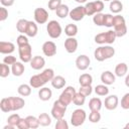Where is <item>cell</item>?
Returning <instances> with one entry per match:
<instances>
[{"instance_id":"6da1fadb","label":"cell","mask_w":129,"mask_h":129,"mask_svg":"<svg viewBox=\"0 0 129 129\" xmlns=\"http://www.w3.org/2000/svg\"><path fill=\"white\" fill-rule=\"evenodd\" d=\"M86 118H87V114H86L85 110L76 109V110H74V112L71 116V124L74 127H79L84 124V122L86 121Z\"/></svg>"},{"instance_id":"7a4b0ae2","label":"cell","mask_w":129,"mask_h":129,"mask_svg":"<svg viewBox=\"0 0 129 129\" xmlns=\"http://www.w3.org/2000/svg\"><path fill=\"white\" fill-rule=\"evenodd\" d=\"M76 94H77L76 89H75L74 87H72V86H69V87H67V88L62 91V93L60 94L58 100H59L63 105H66V106L68 107V106L73 102V100H74Z\"/></svg>"},{"instance_id":"3957f363","label":"cell","mask_w":129,"mask_h":129,"mask_svg":"<svg viewBox=\"0 0 129 129\" xmlns=\"http://www.w3.org/2000/svg\"><path fill=\"white\" fill-rule=\"evenodd\" d=\"M46 31L51 38H58L62 32V29L59 22L56 20H50L46 25Z\"/></svg>"},{"instance_id":"277c9868","label":"cell","mask_w":129,"mask_h":129,"mask_svg":"<svg viewBox=\"0 0 129 129\" xmlns=\"http://www.w3.org/2000/svg\"><path fill=\"white\" fill-rule=\"evenodd\" d=\"M66 111H67V106L63 105L59 100H56L53 103V106L51 108L50 113H51L52 118H54L55 120H58V119L63 118Z\"/></svg>"},{"instance_id":"5b68a950","label":"cell","mask_w":129,"mask_h":129,"mask_svg":"<svg viewBox=\"0 0 129 129\" xmlns=\"http://www.w3.org/2000/svg\"><path fill=\"white\" fill-rule=\"evenodd\" d=\"M18 52L22 62H30L32 58V47L29 43L18 46Z\"/></svg>"},{"instance_id":"8992f818","label":"cell","mask_w":129,"mask_h":129,"mask_svg":"<svg viewBox=\"0 0 129 129\" xmlns=\"http://www.w3.org/2000/svg\"><path fill=\"white\" fill-rule=\"evenodd\" d=\"M33 17H34V21L36 23L44 24L48 20V12L44 8L38 7V8H35L34 13H33Z\"/></svg>"},{"instance_id":"52a82bcc","label":"cell","mask_w":129,"mask_h":129,"mask_svg":"<svg viewBox=\"0 0 129 129\" xmlns=\"http://www.w3.org/2000/svg\"><path fill=\"white\" fill-rule=\"evenodd\" d=\"M70 17L72 20L74 21H80L82 20L85 15H86V11H85V6H77L75 8H73L71 11H70Z\"/></svg>"},{"instance_id":"ba28073f","label":"cell","mask_w":129,"mask_h":129,"mask_svg":"<svg viewBox=\"0 0 129 129\" xmlns=\"http://www.w3.org/2000/svg\"><path fill=\"white\" fill-rule=\"evenodd\" d=\"M90 57L86 54H81L76 58V67L80 71H85L90 66Z\"/></svg>"},{"instance_id":"9c48e42d","label":"cell","mask_w":129,"mask_h":129,"mask_svg":"<svg viewBox=\"0 0 129 129\" xmlns=\"http://www.w3.org/2000/svg\"><path fill=\"white\" fill-rule=\"evenodd\" d=\"M42 52L46 56H53L56 53V45L53 41H45L42 44Z\"/></svg>"},{"instance_id":"30bf717a","label":"cell","mask_w":129,"mask_h":129,"mask_svg":"<svg viewBox=\"0 0 129 129\" xmlns=\"http://www.w3.org/2000/svg\"><path fill=\"white\" fill-rule=\"evenodd\" d=\"M46 84V81L42 78V76L40 74L38 75H34L30 78L29 80V85L34 88V89H38V88H42L44 85Z\"/></svg>"},{"instance_id":"8fae6325","label":"cell","mask_w":129,"mask_h":129,"mask_svg":"<svg viewBox=\"0 0 129 129\" xmlns=\"http://www.w3.org/2000/svg\"><path fill=\"white\" fill-rule=\"evenodd\" d=\"M118 103H119V99L116 95H111V96L106 97L105 102H104L105 108L107 110H110V111L115 110L118 107Z\"/></svg>"},{"instance_id":"7c38bea8","label":"cell","mask_w":129,"mask_h":129,"mask_svg":"<svg viewBox=\"0 0 129 129\" xmlns=\"http://www.w3.org/2000/svg\"><path fill=\"white\" fill-rule=\"evenodd\" d=\"M8 98H9V102H10L12 111L20 110L25 105V101L20 97H8Z\"/></svg>"},{"instance_id":"4fadbf2b","label":"cell","mask_w":129,"mask_h":129,"mask_svg":"<svg viewBox=\"0 0 129 129\" xmlns=\"http://www.w3.org/2000/svg\"><path fill=\"white\" fill-rule=\"evenodd\" d=\"M64 48L69 53L76 52L78 48V40L75 37H68L64 40Z\"/></svg>"},{"instance_id":"5bb4252c","label":"cell","mask_w":129,"mask_h":129,"mask_svg":"<svg viewBox=\"0 0 129 129\" xmlns=\"http://www.w3.org/2000/svg\"><path fill=\"white\" fill-rule=\"evenodd\" d=\"M44 64H45V60H44V58H43L42 56H40V55H35V56H33V57L31 58V60H30V67H31L33 70H36V71L41 70V69L44 67Z\"/></svg>"},{"instance_id":"9a60e30c","label":"cell","mask_w":129,"mask_h":129,"mask_svg":"<svg viewBox=\"0 0 129 129\" xmlns=\"http://www.w3.org/2000/svg\"><path fill=\"white\" fill-rule=\"evenodd\" d=\"M101 82L107 86L113 85L115 83V75L110 71H105L101 75Z\"/></svg>"},{"instance_id":"2e32d148","label":"cell","mask_w":129,"mask_h":129,"mask_svg":"<svg viewBox=\"0 0 129 129\" xmlns=\"http://www.w3.org/2000/svg\"><path fill=\"white\" fill-rule=\"evenodd\" d=\"M15 45L10 41H0V52L3 54H10L14 51Z\"/></svg>"},{"instance_id":"e0dca14e","label":"cell","mask_w":129,"mask_h":129,"mask_svg":"<svg viewBox=\"0 0 129 129\" xmlns=\"http://www.w3.org/2000/svg\"><path fill=\"white\" fill-rule=\"evenodd\" d=\"M24 70H25L24 64H23L22 62H20V61H16L15 63L12 64L11 73H12L13 76H15V77H20V76L23 75Z\"/></svg>"},{"instance_id":"ac0fdd59","label":"cell","mask_w":129,"mask_h":129,"mask_svg":"<svg viewBox=\"0 0 129 129\" xmlns=\"http://www.w3.org/2000/svg\"><path fill=\"white\" fill-rule=\"evenodd\" d=\"M50 82H51V86L54 89H62L66 86V83H67L66 79L61 76H54L53 79Z\"/></svg>"},{"instance_id":"d6986e66","label":"cell","mask_w":129,"mask_h":129,"mask_svg":"<svg viewBox=\"0 0 129 129\" xmlns=\"http://www.w3.org/2000/svg\"><path fill=\"white\" fill-rule=\"evenodd\" d=\"M51 96H52V92L49 88L43 87L38 91V98L41 101H48V100H50Z\"/></svg>"},{"instance_id":"ffe728a7","label":"cell","mask_w":129,"mask_h":129,"mask_svg":"<svg viewBox=\"0 0 129 129\" xmlns=\"http://www.w3.org/2000/svg\"><path fill=\"white\" fill-rule=\"evenodd\" d=\"M37 31H38V28H37L36 22H34V21H28L25 34L27 36H29V37H34L37 34Z\"/></svg>"},{"instance_id":"44dd1931","label":"cell","mask_w":129,"mask_h":129,"mask_svg":"<svg viewBox=\"0 0 129 129\" xmlns=\"http://www.w3.org/2000/svg\"><path fill=\"white\" fill-rule=\"evenodd\" d=\"M128 72V67L125 62H120L115 68V75L117 77H124Z\"/></svg>"},{"instance_id":"7402d4cb","label":"cell","mask_w":129,"mask_h":129,"mask_svg":"<svg viewBox=\"0 0 129 129\" xmlns=\"http://www.w3.org/2000/svg\"><path fill=\"white\" fill-rule=\"evenodd\" d=\"M70 8L68 5L66 4H61L56 10H55V13H56V16H58L59 18H66L69 14H70Z\"/></svg>"},{"instance_id":"603a6c76","label":"cell","mask_w":129,"mask_h":129,"mask_svg":"<svg viewBox=\"0 0 129 129\" xmlns=\"http://www.w3.org/2000/svg\"><path fill=\"white\" fill-rule=\"evenodd\" d=\"M89 108L91 111H100L102 108V101L100 98H92L89 102Z\"/></svg>"},{"instance_id":"cb8c5ba5","label":"cell","mask_w":129,"mask_h":129,"mask_svg":"<svg viewBox=\"0 0 129 129\" xmlns=\"http://www.w3.org/2000/svg\"><path fill=\"white\" fill-rule=\"evenodd\" d=\"M31 86L30 85H27V84H22V85H20L19 87H18V89H17V92H18V94L20 95V96H22V97H27V96H29L30 94H31Z\"/></svg>"},{"instance_id":"d4e9b609","label":"cell","mask_w":129,"mask_h":129,"mask_svg":"<svg viewBox=\"0 0 129 129\" xmlns=\"http://www.w3.org/2000/svg\"><path fill=\"white\" fill-rule=\"evenodd\" d=\"M110 10L113 13H119L123 10V4L119 0H112L110 2Z\"/></svg>"},{"instance_id":"484cf974","label":"cell","mask_w":129,"mask_h":129,"mask_svg":"<svg viewBox=\"0 0 129 129\" xmlns=\"http://www.w3.org/2000/svg\"><path fill=\"white\" fill-rule=\"evenodd\" d=\"M79 83L81 86H89L93 83V78L90 74H83L79 78Z\"/></svg>"},{"instance_id":"4316f807","label":"cell","mask_w":129,"mask_h":129,"mask_svg":"<svg viewBox=\"0 0 129 129\" xmlns=\"http://www.w3.org/2000/svg\"><path fill=\"white\" fill-rule=\"evenodd\" d=\"M25 119H26V121H27V124H28L29 128H31V129H36V128H38V127L40 126L38 117L36 118V117H34V116L29 115V116H27Z\"/></svg>"},{"instance_id":"83f0119b","label":"cell","mask_w":129,"mask_h":129,"mask_svg":"<svg viewBox=\"0 0 129 129\" xmlns=\"http://www.w3.org/2000/svg\"><path fill=\"white\" fill-rule=\"evenodd\" d=\"M64 33L68 35V37H74L78 33V27L76 24L70 23L64 28Z\"/></svg>"},{"instance_id":"f1b7e54d","label":"cell","mask_w":129,"mask_h":129,"mask_svg":"<svg viewBox=\"0 0 129 129\" xmlns=\"http://www.w3.org/2000/svg\"><path fill=\"white\" fill-rule=\"evenodd\" d=\"M38 120L41 126H49L51 124V118L47 113H41L38 116Z\"/></svg>"},{"instance_id":"f546056e","label":"cell","mask_w":129,"mask_h":129,"mask_svg":"<svg viewBox=\"0 0 129 129\" xmlns=\"http://www.w3.org/2000/svg\"><path fill=\"white\" fill-rule=\"evenodd\" d=\"M27 24H28V20L26 19H19L16 23V29L18 32H20L21 34L26 32V28H27Z\"/></svg>"},{"instance_id":"4dcf8cb0","label":"cell","mask_w":129,"mask_h":129,"mask_svg":"<svg viewBox=\"0 0 129 129\" xmlns=\"http://www.w3.org/2000/svg\"><path fill=\"white\" fill-rule=\"evenodd\" d=\"M95 93L98 96H107L109 94V89L107 87V85L103 84V85H97L95 87Z\"/></svg>"},{"instance_id":"1f68e13d","label":"cell","mask_w":129,"mask_h":129,"mask_svg":"<svg viewBox=\"0 0 129 129\" xmlns=\"http://www.w3.org/2000/svg\"><path fill=\"white\" fill-rule=\"evenodd\" d=\"M102 49H103V55H104V58L105 59L111 58L115 54V49L112 46H110V45L102 46Z\"/></svg>"},{"instance_id":"d6a6232c","label":"cell","mask_w":129,"mask_h":129,"mask_svg":"<svg viewBox=\"0 0 129 129\" xmlns=\"http://www.w3.org/2000/svg\"><path fill=\"white\" fill-rule=\"evenodd\" d=\"M0 109L2 112L4 113H8V112H11V105H10V102H9V98H3L0 102Z\"/></svg>"},{"instance_id":"836d02e7","label":"cell","mask_w":129,"mask_h":129,"mask_svg":"<svg viewBox=\"0 0 129 129\" xmlns=\"http://www.w3.org/2000/svg\"><path fill=\"white\" fill-rule=\"evenodd\" d=\"M85 102H86V96L80 92H77V94L75 95V98L73 100V103L76 106H83L85 104Z\"/></svg>"},{"instance_id":"e575fe53","label":"cell","mask_w":129,"mask_h":129,"mask_svg":"<svg viewBox=\"0 0 129 129\" xmlns=\"http://www.w3.org/2000/svg\"><path fill=\"white\" fill-rule=\"evenodd\" d=\"M114 31L117 35V37H122L127 33V26L125 24H121L118 26H114Z\"/></svg>"},{"instance_id":"d590c367","label":"cell","mask_w":129,"mask_h":129,"mask_svg":"<svg viewBox=\"0 0 129 129\" xmlns=\"http://www.w3.org/2000/svg\"><path fill=\"white\" fill-rule=\"evenodd\" d=\"M40 75L42 76V78L46 81V83L47 82H49V81H51L52 79H53V77H54V72H53V70L52 69H45L42 73H40Z\"/></svg>"},{"instance_id":"8d00e7d4","label":"cell","mask_w":129,"mask_h":129,"mask_svg":"<svg viewBox=\"0 0 129 129\" xmlns=\"http://www.w3.org/2000/svg\"><path fill=\"white\" fill-rule=\"evenodd\" d=\"M10 69H9V66L6 64L5 62H2L0 63V77L1 78H6L9 76L10 74Z\"/></svg>"},{"instance_id":"74e56055","label":"cell","mask_w":129,"mask_h":129,"mask_svg":"<svg viewBox=\"0 0 129 129\" xmlns=\"http://www.w3.org/2000/svg\"><path fill=\"white\" fill-rule=\"evenodd\" d=\"M105 34H106V43H108V44L114 43V41L117 37L115 31L114 30H108L107 32H105Z\"/></svg>"},{"instance_id":"f35d334b","label":"cell","mask_w":129,"mask_h":129,"mask_svg":"<svg viewBox=\"0 0 129 129\" xmlns=\"http://www.w3.org/2000/svg\"><path fill=\"white\" fill-rule=\"evenodd\" d=\"M89 120L92 123H98L101 120V114L99 113V111H91V113L89 114Z\"/></svg>"},{"instance_id":"ab89813d","label":"cell","mask_w":129,"mask_h":129,"mask_svg":"<svg viewBox=\"0 0 129 129\" xmlns=\"http://www.w3.org/2000/svg\"><path fill=\"white\" fill-rule=\"evenodd\" d=\"M85 11H86V15H94L96 14V10H95V6H94V1L93 2H88L85 5Z\"/></svg>"},{"instance_id":"60d3db41","label":"cell","mask_w":129,"mask_h":129,"mask_svg":"<svg viewBox=\"0 0 129 129\" xmlns=\"http://www.w3.org/2000/svg\"><path fill=\"white\" fill-rule=\"evenodd\" d=\"M20 119H21V118H20V116H19L18 114H12V115H10V116L8 117L7 123H8V124H11V125L14 126V127H17V124H18V122H19Z\"/></svg>"},{"instance_id":"b9f144b4","label":"cell","mask_w":129,"mask_h":129,"mask_svg":"<svg viewBox=\"0 0 129 129\" xmlns=\"http://www.w3.org/2000/svg\"><path fill=\"white\" fill-rule=\"evenodd\" d=\"M93 22L98 26H103L104 23V14L103 13H96L93 17Z\"/></svg>"},{"instance_id":"7bdbcfd3","label":"cell","mask_w":129,"mask_h":129,"mask_svg":"<svg viewBox=\"0 0 129 129\" xmlns=\"http://www.w3.org/2000/svg\"><path fill=\"white\" fill-rule=\"evenodd\" d=\"M113 19H114V16L107 13V14H104V23H103V26H106V27H113Z\"/></svg>"},{"instance_id":"ee69618b","label":"cell","mask_w":129,"mask_h":129,"mask_svg":"<svg viewBox=\"0 0 129 129\" xmlns=\"http://www.w3.org/2000/svg\"><path fill=\"white\" fill-rule=\"evenodd\" d=\"M94 56H95V59H97L98 61H103L105 60L104 58V55H103V49H102V46H99L95 49L94 51Z\"/></svg>"},{"instance_id":"f6af8a7d","label":"cell","mask_w":129,"mask_h":129,"mask_svg":"<svg viewBox=\"0 0 129 129\" xmlns=\"http://www.w3.org/2000/svg\"><path fill=\"white\" fill-rule=\"evenodd\" d=\"M61 4H62L61 3V0H49L48 3H47V6H48V8L50 10L55 11Z\"/></svg>"},{"instance_id":"bcb514c9","label":"cell","mask_w":129,"mask_h":129,"mask_svg":"<svg viewBox=\"0 0 129 129\" xmlns=\"http://www.w3.org/2000/svg\"><path fill=\"white\" fill-rule=\"evenodd\" d=\"M79 92L82 93L83 95H85V96L87 97V96H90V95L92 94V92H93V88H92L91 85H89V86H81Z\"/></svg>"},{"instance_id":"7dc6e473","label":"cell","mask_w":129,"mask_h":129,"mask_svg":"<svg viewBox=\"0 0 129 129\" xmlns=\"http://www.w3.org/2000/svg\"><path fill=\"white\" fill-rule=\"evenodd\" d=\"M68 128H69V124H68V122L63 118L56 120L55 129H68Z\"/></svg>"},{"instance_id":"c3c4849f","label":"cell","mask_w":129,"mask_h":129,"mask_svg":"<svg viewBox=\"0 0 129 129\" xmlns=\"http://www.w3.org/2000/svg\"><path fill=\"white\" fill-rule=\"evenodd\" d=\"M121 107L124 110L129 109V93H126L121 99Z\"/></svg>"},{"instance_id":"681fc988","label":"cell","mask_w":129,"mask_h":129,"mask_svg":"<svg viewBox=\"0 0 129 129\" xmlns=\"http://www.w3.org/2000/svg\"><path fill=\"white\" fill-rule=\"evenodd\" d=\"M16 42H17V45H18V46H21V45H24V44L29 43V42H28V38H27V36H25L24 34H20V35H18L17 38H16Z\"/></svg>"},{"instance_id":"f907efd6","label":"cell","mask_w":129,"mask_h":129,"mask_svg":"<svg viewBox=\"0 0 129 129\" xmlns=\"http://www.w3.org/2000/svg\"><path fill=\"white\" fill-rule=\"evenodd\" d=\"M121 24H125V18L123 16H121V15L114 16V19H113V27L114 26L121 25Z\"/></svg>"},{"instance_id":"816d5d0a","label":"cell","mask_w":129,"mask_h":129,"mask_svg":"<svg viewBox=\"0 0 129 129\" xmlns=\"http://www.w3.org/2000/svg\"><path fill=\"white\" fill-rule=\"evenodd\" d=\"M95 42L96 43H99V44L106 43V34H105V32H102V33L97 34L95 36Z\"/></svg>"},{"instance_id":"f5cc1de1","label":"cell","mask_w":129,"mask_h":129,"mask_svg":"<svg viewBox=\"0 0 129 129\" xmlns=\"http://www.w3.org/2000/svg\"><path fill=\"white\" fill-rule=\"evenodd\" d=\"M3 62H5L6 64H8V66H12L13 63H15L16 62V57L15 56H13V55H11V54H7V56H5L4 58H3Z\"/></svg>"},{"instance_id":"db71d44e","label":"cell","mask_w":129,"mask_h":129,"mask_svg":"<svg viewBox=\"0 0 129 129\" xmlns=\"http://www.w3.org/2000/svg\"><path fill=\"white\" fill-rule=\"evenodd\" d=\"M94 6H95L96 13H100V12L104 9V3H103V1H102V0L94 1Z\"/></svg>"},{"instance_id":"11a10c76","label":"cell","mask_w":129,"mask_h":129,"mask_svg":"<svg viewBox=\"0 0 129 129\" xmlns=\"http://www.w3.org/2000/svg\"><path fill=\"white\" fill-rule=\"evenodd\" d=\"M7 17H8V10L4 6L0 7V21L6 20Z\"/></svg>"},{"instance_id":"9f6ffc18","label":"cell","mask_w":129,"mask_h":129,"mask_svg":"<svg viewBox=\"0 0 129 129\" xmlns=\"http://www.w3.org/2000/svg\"><path fill=\"white\" fill-rule=\"evenodd\" d=\"M17 128H19V129H28L29 128V126H28L27 121H26L25 118H21L19 120V122L17 124Z\"/></svg>"},{"instance_id":"6f0895ef","label":"cell","mask_w":129,"mask_h":129,"mask_svg":"<svg viewBox=\"0 0 129 129\" xmlns=\"http://www.w3.org/2000/svg\"><path fill=\"white\" fill-rule=\"evenodd\" d=\"M0 2L4 7H9L14 4V0H0Z\"/></svg>"},{"instance_id":"680465c9","label":"cell","mask_w":129,"mask_h":129,"mask_svg":"<svg viewBox=\"0 0 129 129\" xmlns=\"http://www.w3.org/2000/svg\"><path fill=\"white\" fill-rule=\"evenodd\" d=\"M125 85H126V87L129 88V75L126 76V78H125Z\"/></svg>"},{"instance_id":"91938a15","label":"cell","mask_w":129,"mask_h":129,"mask_svg":"<svg viewBox=\"0 0 129 129\" xmlns=\"http://www.w3.org/2000/svg\"><path fill=\"white\" fill-rule=\"evenodd\" d=\"M13 128H14V126H12L11 124H8V125L4 126V129H13Z\"/></svg>"},{"instance_id":"94428289","label":"cell","mask_w":129,"mask_h":129,"mask_svg":"<svg viewBox=\"0 0 129 129\" xmlns=\"http://www.w3.org/2000/svg\"><path fill=\"white\" fill-rule=\"evenodd\" d=\"M76 2H78V3H80V4H82V3H86L87 2V0H75Z\"/></svg>"},{"instance_id":"6125c7cd","label":"cell","mask_w":129,"mask_h":129,"mask_svg":"<svg viewBox=\"0 0 129 129\" xmlns=\"http://www.w3.org/2000/svg\"><path fill=\"white\" fill-rule=\"evenodd\" d=\"M124 128H125V129H129V123H127V124L124 126Z\"/></svg>"},{"instance_id":"be15d7a7","label":"cell","mask_w":129,"mask_h":129,"mask_svg":"<svg viewBox=\"0 0 129 129\" xmlns=\"http://www.w3.org/2000/svg\"><path fill=\"white\" fill-rule=\"evenodd\" d=\"M102 1H112V0H102Z\"/></svg>"},{"instance_id":"e7e4bbea","label":"cell","mask_w":129,"mask_h":129,"mask_svg":"<svg viewBox=\"0 0 129 129\" xmlns=\"http://www.w3.org/2000/svg\"><path fill=\"white\" fill-rule=\"evenodd\" d=\"M128 75H129V73H128Z\"/></svg>"}]
</instances>
